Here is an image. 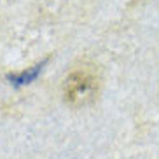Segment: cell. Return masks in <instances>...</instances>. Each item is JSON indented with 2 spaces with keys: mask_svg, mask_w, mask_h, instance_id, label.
<instances>
[{
  "mask_svg": "<svg viewBox=\"0 0 159 159\" xmlns=\"http://www.w3.org/2000/svg\"><path fill=\"white\" fill-rule=\"evenodd\" d=\"M98 79L91 72H74L63 82V98L72 107L88 105L96 98Z\"/></svg>",
  "mask_w": 159,
  "mask_h": 159,
  "instance_id": "6da1fadb",
  "label": "cell"
},
{
  "mask_svg": "<svg viewBox=\"0 0 159 159\" xmlns=\"http://www.w3.org/2000/svg\"><path fill=\"white\" fill-rule=\"evenodd\" d=\"M46 63H47V60H44L42 63H39V65L32 66V68L21 72V74H7V80H11V84H14V86L28 84V82L37 79V75L40 74V70H42V66L46 65Z\"/></svg>",
  "mask_w": 159,
  "mask_h": 159,
  "instance_id": "7a4b0ae2",
  "label": "cell"
}]
</instances>
